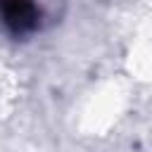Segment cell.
<instances>
[{
    "label": "cell",
    "instance_id": "obj_1",
    "mask_svg": "<svg viewBox=\"0 0 152 152\" xmlns=\"http://www.w3.org/2000/svg\"><path fill=\"white\" fill-rule=\"evenodd\" d=\"M0 19L14 36L31 33L40 24V5L36 0H0Z\"/></svg>",
    "mask_w": 152,
    "mask_h": 152
}]
</instances>
